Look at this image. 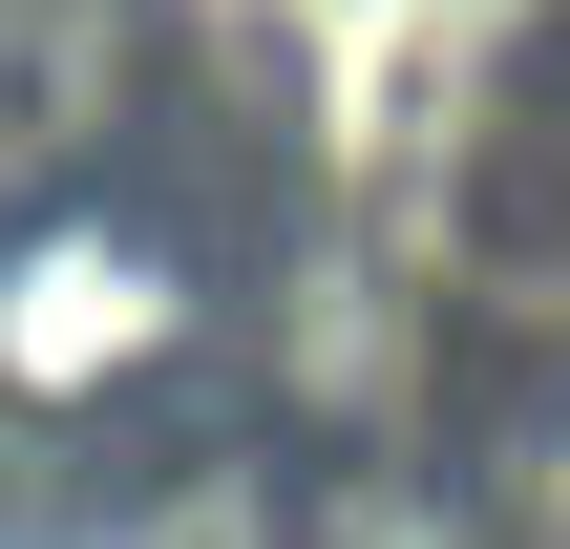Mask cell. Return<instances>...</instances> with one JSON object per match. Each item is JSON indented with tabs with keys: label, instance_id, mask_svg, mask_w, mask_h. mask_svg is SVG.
<instances>
[{
	"label": "cell",
	"instance_id": "obj_1",
	"mask_svg": "<svg viewBox=\"0 0 570 549\" xmlns=\"http://www.w3.org/2000/svg\"><path fill=\"white\" fill-rule=\"evenodd\" d=\"M169 254L148 233H106V212H63V233H21L0 254V381H42V402H85V381H127V360H169Z\"/></svg>",
	"mask_w": 570,
	"mask_h": 549
},
{
	"label": "cell",
	"instance_id": "obj_2",
	"mask_svg": "<svg viewBox=\"0 0 570 549\" xmlns=\"http://www.w3.org/2000/svg\"><path fill=\"white\" fill-rule=\"evenodd\" d=\"M127 106V21L106 0H0V190H63Z\"/></svg>",
	"mask_w": 570,
	"mask_h": 549
}]
</instances>
